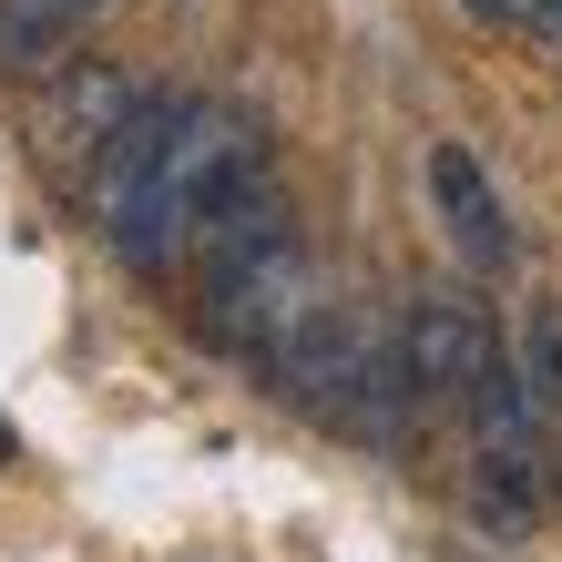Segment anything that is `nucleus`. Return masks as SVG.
<instances>
[{
  "mask_svg": "<svg viewBox=\"0 0 562 562\" xmlns=\"http://www.w3.org/2000/svg\"><path fill=\"white\" fill-rule=\"evenodd\" d=\"M512 348H521V379H532V400H542V429L562 440V307H552V296L521 317V338H512Z\"/></svg>",
  "mask_w": 562,
  "mask_h": 562,
  "instance_id": "6e6552de",
  "label": "nucleus"
},
{
  "mask_svg": "<svg viewBox=\"0 0 562 562\" xmlns=\"http://www.w3.org/2000/svg\"><path fill=\"white\" fill-rule=\"evenodd\" d=\"M103 0H0V72H52Z\"/></svg>",
  "mask_w": 562,
  "mask_h": 562,
  "instance_id": "0eeeda50",
  "label": "nucleus"
},
{
  "mask_svg": "<svg viewBox=\"0 0 562 562\" xmlns=\"http://www.w3.org/2000/svg\"><path fill=\"white\" fill-rule=\"evenodd\" d=\"M419 184H429V215H440V236H450V256H460V277H512V267H521V225H512L502 184L481 175V154H471V144H429Z\"/></svg>",
  "mask_w": 562,
  "mask_h": 562,
  "instance_id": "423d86ee",
  "label": "nucleus"
},
{
  "mask_svg": "<svg viewBox=\"0 0 562 562\" xmlns=\"http://www.w3.org/2000/svg\"><path fill=\"white\" fill-rule=\"evenodd\" d=\"M154 82H134L113 52H82V61H52L42 92H31V154L52 175H92V154L123 134V113L144 103Z\"/></svg>",
  "mask_w": 562,
  "mask_h": 562,
  "instance_id": "f03ea898",
  "label": "nucleus"
},
{
  "mask_svg": "<svg viewBox=\"0 0 562 562\" xmlns=\"http://www.w3.org/2000/svg\"><path fill=\"white\" fill-rule=\"evenodd\" d=\"M542 42H562V0H542Z\"/></svg>",
  "mask_w": 562,
  "mask_h": 562,
  "instance_id": "9b49d317",
  "label": "nucleus"
},
{
  "mask_svg": "<svg viewBox=\"0 0 562 562\" xmlns=\"http://www.w3.org/2000/svg\"><path fill=\"white\" fill-rule=\"evenodd\" d=\"M400 338H409L419 409H460V400H471V379L491 369V348H502V327H491V307L471 296V277H429V286H409Z\"/></svg>",
  "mask_w": 562,
  "mask_h": 562,
  "instance_id": "7ed1b4c3",
  "label": "nucleus"
},
{
  "mask_svg": "<svg viewBox=\"0 0 562 562\" xmlns=\"http://www.w3.org/2000/svg\"><path fill=\"white\" fill-rule=\"evenodd\" d=\"M21 460H31V450H21V429L0 419V471H21Z\"/></svg>",
  "mask_w": 562,
  "mask_h": 562,
  "instance_id": "9d476101",
  "label": "nucleus"
},
{
  "mask_svg": "<svg viewBox=\"0 0 562 562\" xmlns=\"http://www.w3.org/2000/svg\"><path fill=\"white\" fill-rule=\"evenodd\" d=\"M317 307V277H307V246H267V256H246V267H215L205 296H194V317H205V338L225 358H246V369H267V358L307 327Z\"/></svg>",
  "mask_w": 562,
  "mask_h": 562,
  "instance_id": "f257e3e1",
  "label": "nucleus"
},
{
  "mask_svg": "<svg viewBox=\"0 0 562 562\" xmlns=\"http://www.w3.org/2000/svg\"><path fill=\"white\" fill-rule=\"evenodd\" d=\"M184 103H194V92H144V103L123 113V134L92 154L82 205H92V225H103V246H123V236H134V215L154 205L164 154H175V134H184Z\"/></svg>",
  "mask_w": 562,
  "mask_h": 562,
  "instance_id": "39448f33",
  "label": "nucleus"
},
{
  "mask_svg": "<svg viewBox=\"0 0 562 562\" xmlns=\"http://www.w3.org/2000/svg\"><path fill=\"white\" fill-rule=\"evenodd\" d=\"M471 21H491V31H542V0H460Z\"/></svg>",
  "mask_w": 562,
  "mask_h": 562,
  "instance_id": "1a4fd4ad",
  "label": "nucleus"
},
{
  "mask_svg": "<svg viewBox=\"0 0 562 562\" xmlns=\"http://www.w3.org/2000/svg\"><path fill=\"white\" fill-rule=\"evenodd\" d=\"M369 338H379V317L369 307H307V327L267 358V389L296 409V419H317V429H338L348 440V400H358V369H369Z\"/></svg>",
  "mask_w": 562,
  "mask_h": 562,
  "instance_id": "20e7f679",
  "label": "nucleus"
}]
</instances>
